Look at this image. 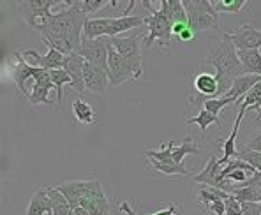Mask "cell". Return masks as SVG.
Here are the masks:
<instances>
[{"instance_id": "d6a6232c", "label": "cell", "mask_w": 261, "mask_h": 215, "mask_svg": "<svg viewBox=\"0 0 261 215\" xmlns=\"http://www.w3.org/2000/svg\"><path fill=\"white\" fill-rule=\"evenodd\" d=\"M212 6L217 13H240L249 6L245 0H212Z\"/></svg>"}, {"instance_id": "7c38bea8", "label": "cell", "mask_w": 261, "mask_h": 215, "mask_svg": "<svg viewBox=\"0 0 261 215\" xmlns=\"http://www.w3.org/2000/svg\"><path fill=\"white\" fill-rule=\"evenodd\" d=\"M23 57H30V65H34V67H41L44 69V71H55V69H62L64 67V59L65 55L62 53H59L57 49H48V53L46 55H41V53H37L36 49H23L21 51Z\"/></svg>"}, {"instance_id": "4dcf8cb0", "label": "cell", "mask_w": 261, "mask_h": 215, "mask_svg": "<svg viewBox=\"0 0 261 215\" xmlns=\"http://www.w3.org/2000/svg\"><path fill=\"white\" fill-rule=\"evenodd\" d=\"M49 78H51L53 85H55V92H57V108L62 104V87L64 85H72V79L69 78V74L64 71V69H55V71H49Z\"/></svg>"}, {"instance_id": "ffe728a7", "label": "cell", "mask_w": 261, "mask_h": 215, "mask_svg": "<svg viewBox=\"0 0 261 215\" xmlns=\"http://www.w3.org/2000/svg\"><path fill=\"white\" fill-rule=\"evenodd\" d=\"M193 85H194L196 94L203 95V97H208V99L219 97V82H217L216 74H208V72L196 74Z\"/></svg>"}, {"instance_id": "f1b7e54d", "label": "cell", "mask_w": 261, "mask_h": 215, "mask_svg": "<svg viewBox=\"0 0 261 215\" xmlns=\"http://www.w3.org/2000/svg\"><path fill=\"white\" fill-rule=\"evenodd\" d=\"M186 124H196L199 125V129H201V132H206V129H208V125L212 124H217V127H221V117L219 115H214L210 113V111L206 110H201L196 117H191V118H186Z\"/></svg>"}, {"instance_id": "bcb514c9", "label": "cell", "mask_w": 261, "mask_h": 215, "mask_svg": "<svg viewBox=\"0 0 261 215\" xmlns=\"http://www.w3.org/2000/svg\"><path fill=\"white\" fill-rule=\"evenodd\" d=\"M69 215H76V213H74V212H71V213H69Z\"/></svg>"}, {"instance_id": "277c9868", "label": "cell", "mask_w": 261, "mask_h": 215, "mask_svg": "<svg viewBox=\"0 0 261 215\" xmlns=\"http://www.w3.org/2000/svg\"><path fill=\"white\" fill-rule=\"evenodd\" d=\"M57 189L67 198L72 210L78 208L80 201L83 198H101V196H105V189H102L99 180H76V182L62 183Z\"/></svg>"}, {"instance_id": "f6af8a7d", "label": "cell", "mask_w": 261, "mask_h": 215, "mask_svg": "<svg viewBox=\"0 0 261 215\" xmlns=\"http://www.w3.org/2000/svg\"><path fill=\"white\" fill-rule=\"evenodd\" d=\"M120 213H122V215H127V213H125V212H120Z\"/></svg>"}, {"instance_id": "603a6c76", "label": "cell", "mask_w": 261, "mask_h": 215, "mask_svg": "<svg viewBox=\"0 0 261 215\" xmlns=\"http://www.w3.org/2000/svg\"><path fill=\"white\" fill-rule=\"evenodd\" d=\"M161 11L166 14L171 25L176 23H189V16H187L186 9H184L182 0H161Z\"/></svg>"}, {"instance_id": "ba28073f", "label": "cell", "mask_w": 261, "mask_h": 215, "mask_svg": "<svg viewBox=\"0 0 261 215\" xmlns=\"http://www.w3.org/2000/svg\"><path fill=\"white\" fill-rule=\"evenodd\" d=\"M14 59H16L18 62L14 64V67H13V79H14V83H16L20 94L23 95V97L29 99L30 92L25 88L27 79H34V82H37V79H39L46 71H44V69H41V67H34V65H30L25 60V57H23L21 53H18V51L14 53Z\"/></svg>"}, {"instance_id": "8d00e7d4", "label": "cell", "mask_w": 261, "mask_h": 215, "mask_svg": "<svg viewBox=\"0 0 261 215\" xmlns=\"http://www.w3.org/2000/svg\"><path fill=\"white\" fill-rule=\"evenodd\" d=\"M118 210H120V212H125L127 215H136V213L133 212V208L129 206L127 201L120 203ZM152 215H182V210H180V206H178V201H171V205L168 206L166 210H161V212H155V213H152Z\"/></svg>"}, {"instance_id": "d4e9b609", "label": "cell", "mask_w": 261, "mask_h": 215, "mask_svg": "<svg viewBox=\"0 0 261 215\" xmlns=\"http://www.w3.org/2000/svg\"><path fill=\"white\" fill-rule=\"evenodd\" d=\"M239 59L245 74L261 76V53L259 49H240Z\"/></svg>"}, {"instance_id": "4fadbf2b", "label": "cell", "mask_w": 261, "mask_h": 215, "mask_svg": "<svg viewBox=\"0 0 261 215\" xmlns=\"http://www.w3.org/2000/svg\"><path fill=\"white\" fill-rule=\"evenodd\" d=\"M34 29L37 30V32L41 34V36L44 37L46 44H48V48L51 49H57L59 53H62V55H71V53H76L78 51V48L74 46V43H72L69 37L62 36V34L55 32V30L48 29L46 25H36Z\"/></svg>"}, {"instance_id": "836d02e7", "label": "cell", "mask_w": 261, "mask_h": 215, "mask_svg": "<svg viewBox=\"0 0 261 215\" xmlns=\"http://www.w3.org/2000/svg\"><path fill=\"white\" fill-rule=\"evenodd\" d=\"M239 106H244L245 110H254V111H259L261 110V82L249 92L245 97H242L239 102Z\"/></svg>"}, {"instance_id": "5b68a950", "label": "cell", "mask_w": 261, "mask_h": 215, "mask_svg": "<svg viewBox=\"0 0 261 215\" xmlns=\"http://www.w3.org/2000/svg\"><path fill=\"white\" fill-rule=\"evenodd\" d=\"M108 69H110V83L113 87L122 85V83H125V82H136L140 76H143V71L134 67L127 59H124V57L111 46V39H110Z\"/></svg>"}, {"instance_id": "e0dca14e", "label": "cell", "mask_w": 261, "mask_h": 215, "mask_svg": "<svg viewBox=\"0 0 261 215\" xmlns=\"http://www.w3.org/2000/svg\"><path fill=\"white\" fill-rule=\"evenodd\" d=\"M147 25V18L141 16H122V18H111L110 29L106 32V37L113 39V37H120V34L134 30L138 26Z\"/></svg>"}, {"instance_id": "9c48e42d", "label": "cell", "mask_w": 261, "mask_h": 215, "mask_svg": "<svg viewBox=\"0 0 261 215\" xmlns=\"http://www.w3.org/2000/svg\"><path fill=\"white\" fill-rule=\"evenodd\" d=\"M141 34L143 32H134L127 37H113V39H111V46H113L124 59H127L134 67L143 71V67H141V48H140Z\"/></svg>"}, {"instance_id": "7a4b0ae2", "label": "cell", "mask_w": 261, "mask_h": 215, "mask_svg": "<svg viewBox=\"0 0 261 215\" xmlns=\"http://www.w3.org/2000/svg\"><path fill=\"white\" fill-rule=\"evenodd\" d=\"M69 7L60 13H51L41 25H46L48 29L62 34L69 37L74 43L76 48L80 49L83 41V25H85V13L82 11L78 2H67Z\"/></svg>"}, {"instance_id": "8992f818", "label": "cell", "mask_w": 261, "mask_h": 215, "mask_svg": "<svg viewBox=\"0 0 261 215\" xmlns=\"http://www.w3.org/2000/svg\"><path fill=\"white\" fill-rule=\"evenodd\" d=\"M57 4H62L60 0H23L18 2V14L27 25L34 29L36 25H41L46 18L51 14V7Z\"/></svg>"}, {"instance_id": "52a82bcc", "label": "cell", "mask_w": 261, "mask_h": 215, "mask_svg": "<svg viewBox=\"0 0 261 215\" xmlns=\"http://www.w3.org/2000/svg\"><path fill=\"white\" fill-rule=\"evenodd\" d=\"M76 53H78L80 57H83L87 62L105 69V71L110 74V69H108L110 37H101V39H94V41L83 39L82 46H80V49Z\"/></svg>"}, {"instance_id": "f35d334b", "label": "cell", "mask_w": 261, "mask_h": 215, "mask_svg": "<svg viewBox=\"0 0 261 215\" xmlns=\"http://www.w3.org/2000/svg\"><path fill=\"white\" fill-rule=\"evenodd\" d=\"M173 36L176 39L184 41V43H187V41H193L194 39V30L191 29L189 23H176L173 25Z\"/></svg>"}, {"instance_id": "60d3db41", "label": "cell", "mask_w": 261, "mask_h": 215, "mask_svg": "<svg viewBox=\"0 0 261 215\" xmlns=\"http://www.w3.org/2000/svg\"><path fill=\"white\" fill-rule=\"evenodd\" d=\"M224 203H226V215H242V203L239 199H235L231 196Z\"/></svg>"}, {"instance_id": "4316f807", "label": "cell", "mask_w": 261, "mask_h": 215, "mask_svg": "<svg viewBox=\"0 0 261 215\" xmlns=\"http://www.w3.org/2000/svg\"><path fill=\"white\" fill-rule=\"evenodd\" d=\"M72 113H74V118L80 124H83V125L95 124L94 110H92V106L83 101V99H74V101H72Z\"/></svg>"}, {"instance_id": "8fae6325", "label": "cell", "mask_w": 261, "mask_h": 215, "mask_svg": "<svg viewBox=\"0 0 261 215\" xmlns=\"http://www.w3.org/2000/svg\"><path fill=\"white\" fill-rule=\"evenodd\" d=\"M83 82H85V88L88 92H92V94H105L108 85H111L108 72L90 62H85Z\"/></svg>"}, {"instance_id": "3957f363", "label": "cell", "mask_w": 261, "mask_h": 215, "mask_svg": "<svg viewBox=\"0 0 261 215\" xmlns=\"http://www.w3.org/2000/svg\"><path fill=\"white\" fill-rule=\"evenodd\" d=\"M141 4L145 6V9L150 11V16L147 18L148 36L143 39V44L147 48H152V44L157 41L161 46H170L171 37H173V25L166 18V14L161 9H155L150 0H143Z\"/></svg>"}, {"instance_id": "9a60e30c", "label": "cell", "mask_w": 261, "mask_h": 215, "mask_svg": "<svg viewBox=\"0 0 261 215\" xmlns=\"http://www.w3.org/2000/svg\"><path fill=\"white\" fill-rule=\"evenodd\" d=\"M49 90H55V85H53L51 78H49V71H46L37 82H34L32 92H30V95H29V102L32 106L51 104V102H49V97H48Z\"/></svg>"}, {"instance_id": "cb8c5ba5", "label": "cell", "mask_w": 261, "mask_h": 215, "mask_svg": "<svg viewBox=\"0 0 261 215\" xmlns=\"http://www.w3.org/2000/svg\"><path fill=\"white\" fill-rule=\"evenodd\" d=\"M53 205L46 189H39L27 206V215H51Z\"/></svg>"}, {"instance_id": "6da1fadb", "label": "cell", "mask_w": 261, "mask_h": 215, "mask_svg": "<svg viewBox=\"0 0 261 215\" xmlns=\"http://www.w3.org/2000/svg\"><path fill=\"white\" fill-rule=\"evenodd\" d=\"M205 64L212 65L216 69V78L219 82V97H224L231 90L233 82L245 74L239 59V49L226 37H222L221 43L214 46L212 51L206 55Z\"/></svg>"}, {"instance_id": "e575fe53", "label": "cell", "mask_w": 261, "mask_h": 215, "mask_svg": "<svg viewBox=\"0 0 261 215\" xmlns=\"http://www.w3.org/2000/svg\"><path fill=\"white\" fill-rule=\"evenodd\" d=\"M239 101H233V99L229 97H219V99H206L205 102H203V110L210 111V113L214 115H219L221 117V111L224 110L226 106H235Z\"/></svg>"}, {"instance_id": "d590c367", "label": "cell", "mask_w": 261, "mask_h": 215, "mask_svg": "<svg viewBox=\"0 0 261 215\" xmlns=\"http://www.w3.org/2000/svg\"><path fill=\"white\" fill-rule=\"evenodd\" d=\"M237 159L251 164L256 171H261V152L249 150V148H242V150L237 152Z\"/></svg>"}, {"instance_id": "ab89813d", "label": "cell", "mask_w": 261, "mask_h": 215, "mask_svg": "<svg viewBox=\"0 0 261 215\" xmlns=\"http://www.w3.org/2000/svg\"><path fill=\"white\" fill-rule=\"evenodd\" d=\"M150 164L155 171L163 173V175H189L184 166H170V164H161L157 160L150 159Z\"/></svg>"}, {"instance_id": "7bdbcfd3", "label": "cell", "mask_w": 261, "mask_h": 215, "mask_svg": "<svg viewBox=\"0 0 261 215\" xmlns=\"http://www.w3.org/2000/svg\"><path fill=\"white\" fill-rule=\"evenodd\" d=\"M242 187H258V189H261V171H256L247 182L242 183Z\"/></svg>"}, {"instance_id": "f546056e", "label": "cell", "mask_w": 261, "mask_h": 215, "mask_svg": "<svg viewBox=\"0 0 261 215\" xmlns=\"http://www.w3.org/2000/svg\"><path fill=\"white\" fill-rule=\"evenodd\" d=\"M189 153H194V155H199V148H196L193 138H186L182 145H175L173 147V163L178 164V166H184V157L189 155Z\"/></svg>"}, {"instance_id": "83f0119b", "label": "cell", "mask_w": 261, "mask_h": 215, "mask_svg": "<svg viewBox=\"0 0 261 215\" xmlns=\"http://www.w3.org/2000/svg\"><path fill=\"white\" fill-rule=\"evenodd\" d=\"M80 206L85 208L92 215H108L110 213V201L106 196L101 198H83L80 201Z\"/></svg>"}, {"instance_id": "44dd1931", "label": "cell", "mask_w": 261, "mask_h": 215, "mask_svg": "<svg viewBox=\"0 0 261 215\" xmlns=\"http://www.w3.org/2000/svg\"><path fill=\"white\" fill-rule=\"evenodd\" d=\"M189 25L194 30V34L201 32V30H219L221 21H219V13H191Z\"/></svg>"}, {"instance_id": "b9f144b4", "label": "cell", "mask_w": 261, "mask_h": 215, "mask_svg": "<svg viewBox=\"0 0 261 215\" xmlns=\"http://www.w3.org/2000/svg\"><path fill=\"white\" fill-rule=\"evenodd\" d=\"M244 148H249V150H256V152H261V129L259 132L249 141L247 145H244Z\"/></svg>"}, {"instance_id": "30bf717a", "label": "cell", "mask_w": 261, "mask_h": 215, "mask_svg": "<svg viewBox=\"0 0 261 215\" xmlns=\"http://www.w3.org/2000/svg\"><path fill=\"white\" fill-rule=\"evenodd\" d=\"M228 41H231L237 49H258L261 46V30L252 25H242L240 29L224 34Z\"/></svg>"}, {"instance_id": "1f68e13d", "label": "cell", "mask_w": 261, "mask_h": 215, "mask_svg": "<svg viewBox=\"0 0 261 215\" xmlns=\"http://www.w3.org/2000/svg\"><path fill=\"white\" fill-rule=\"evenodd\" d=\"M231 196L240 203H261V189L258 187H242L237 185L231 191Z\"/></svg>"}, {"instance_id": "5bb4252c", "label": "cell", "mask_w": 261, "mask_h": 215, "mask_svg": "<svg viewBox=\"0 0 261 215\" xmlns=\"http://www.w3.org/2000/svg\"><path fill=\"white\" fill-rule=\"evenodd\" d=\"M85 62L87 60L83 57H80L78 53H71L64 59V71L69 74V78L72 79V88L80 94L87 92L85 88V82H83V69H85Z\"/></svg>"}, {"instance_id": "2e32d148", "label": "cell", "mask_w": 261, "mask_h": 215, "mask_svg": "<svg viewBox=\"0 0 261 215\" xmlns=\"http://www.w3.org/2000/svg\"><path fill=\"white\" fill-rule=\"evenodd\" d=\"M221 173H222V168H221V164H219V159L216 155H210V160H208V164H206V168L201 173L194 175L193 180L196 183H199V185L219 187L222 182Z\"/></svg>"}, {"instance_id": "ac0fdd59", "label": "cell", "mask_w": 261, "mask_h": 215, "mask_svg": "<svg viewBox=\"0 0 261 215\" xmlns=\"http://www.w3.org/2000/svg\"><path fill=\"white\" fill-rule=\"evenodd\" d=\"M245 111H247V110H245L244 106H240L239 115H237V118H235V125H233L231 134H229L228 140L222 143V150H224V155H222V159H219V164H221V166H226L229 160L237 159V152H239V150H237V136H239V129H240L242 118H244Z\"/></svg>"}, {"instance_id": "74e56055", "label": "cell", "mask_w": 261, "mask_h": 215, "mask_svg": "<svg viewBox=\"0 0 261 215\" xmlns=\"http://www.w3.org/2000/svg\"><path fill=\"white\" fill-rule=\"evenodd\" d=\"M113 2V0H111ZM108 0H80V7H82V11L85 13V16L87 18H90V14H94V13H97L99 9H102V7H106L108 4Z\"/></svg>"}, {"instance_id": "484cf974", "label": "cell", "mask_w": 261, "mask_h": 215, "mask_svg": "<svg viewBox=\"0 0 261 215\" xmlns=\"http://www.w3.org/2000/svg\"><path fill=\"white\" fill-rule=\"evenodd\" d=\"M44 189H46V193H48L49 199H51V205H53L51 215H69L72 212L67 198H65L57 187H44Z\"/></svg>"}, {"instance_id": "7402d4cb", "label": "cell", "mask_w": 261, "mask_h": 215, "mask_svg": "<svg viewBox=\"0 0 261 215\" xmlns=\"http://www.w3.org/2000/svg\"><path fill=\"white\" fill-rule=\"evenodd\" d=\"M111 18H87L83 25V39L94 41L106 37V32L110 29Z\"/></svg>"}, {"instance_id": "ee69618b", "label": "cell", "mask_w": 261, "mask_h": 215, "mask_svg": "<svg viewBox=\"0 0 261 215\" xmlns=\"http://www.w3.org/2000/svg\"><path fill=\"white\" fill-rule=\"evenodd\" d=\"M72 212H74L76 215H92L90 212H87L85 208H82V206H78V208H74V210H72Z\"/></svg>"}, {"instance_id": "d6986e66", "label": "cell", "mask_w": 261, "mask_h": 215, "mask_svg": "<svg viewBox=\"0 0 261 215\" xmlns=\"http://www.w3.org/2000/svg\"><path fill=\"white\" fill-rule=\"evenodd\" d=\"M259 82H261V76H258V74H244V76H240V78H237L235 82H233L231 90H229L224 97H229V99H233V101H240V99L245 97V95H247L252 88L258 85Z\"/></svg>"}]
</instances>
